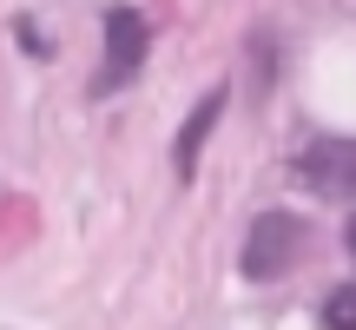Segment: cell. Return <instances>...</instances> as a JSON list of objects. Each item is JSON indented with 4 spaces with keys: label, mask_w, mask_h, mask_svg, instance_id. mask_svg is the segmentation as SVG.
Wrapping results in <instances>:
<instances>
[{
    "label": "cell",
    "mask_w": 356,
    "mask_h": 330,
    "mask_svg": "<svg viewBox=\"0 0 356 330\" xmlns=\"http://www.w3.org/2000/svg\"><path fill=\"white\" fill-rule=\"evenodd\" d=\"M297 251H304V225L291 212H264L251 225V238H244V251H238V271L251 284H270V278H284L297 265Z\"/></svg>",
    "instance_id": "obj_1"
},
{
    "label": "cell",
    "mask_w": 356,
    "mask_h": 330,
    "mask_svg": "<svg viewBox=\"0 0 356 330\" xmlns=\"http://www.w3.org/2000/svg\"><path fill=\"white\" fill-rule=\"evenodd\" d=\"M145 47H152V33H145L139 7H106V73H99V93L126 86V79L139 73Z\"/></svg>",
    "instance_id": "obj_2"
},
{
    "label": "cell",
    "mask_w": 356,
    "mask_h": 330,
    "mask_svg": "<svg viewBox=\"0 0 356 330\" xmlns=\"http://www.w3.org/2000/svg\"><path fill=\"white\" fill-rule=\"evenodd\" d=\"M297 178L323 198H343L356 191V139H317L304 159H297Z\"/></svg>",
    "instance_id": "obj_3"
},
{
    "label": "cell",
    "mask_w": 356,
    "mask_h": 330,
    "mask_svg": "<svg viewBox=\"0 0 356 330\" xmlns=\"http://www.w3.org/2000/svg\"><path fill=\"white\" fill-rule=\"evenodd\" d=\"M218 113H225V86H211L198 100V113L178 126V146H172V165H178V178H191V165H198V152H204V139H211V126H218Z\"/></svg>",
    "instance_id": "obj_4"
},
{
    "label": "cell",
    "mask_w": 356,
    "mask_h": 330,
    "mask_svg": "<svg viewBox=\"0 0 356 330\" xmlns=\"http://www.w3.org/2000/svg\"><path fill=\"white\" fill-rule=\"evenodd\" d=\"M323 330H356V284L323 297Z\"/></svg>",
    "instance_id": "obj_5"
},
{
    "label": "cell",
    "mask_w": 356,
    "mask_h": 330,
    "mask_svg": "<svg viewBox=\"0 0 356 330\" xmlns=\"http://www.w3.org/2000/svg\"><path fill=\"white\" fill-rule=\"evenodd\" d=\"M20 47H26V53H47V40H40V26H33V20H20Z\"/></svg>",
    "instance_id": "obj_6"
},
{
    "label": "cell",
    "mask_w": 356,
    "mask_h": 330,
    "mask_svg": "<svg viewBox=\"0 0 356 330\" xmlns=\"http://www.w3.org/2000/svg\"><path fill=\"white\" fill-rule=\"evenodd\" d=\"M350 251H356V218H350Z\"/></svg>",
    "instance_id": "obj_7"
}]
</instances>
